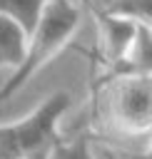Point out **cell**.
I'll use <instances>...</instances> for the list:
<instances>
[{
    "label": "cell",
    "instance_id": "8992f818",
    "mask_svg": "<svg viewBox=\"0 0 152 159\" xmlns=\"http://www.w3.org/2000/svg\"><path fill=\"white\" fill-rule=\"evenodd\" d=\"M45 2L47 0H0V15L10 17L25 35H30L45 10Z\"/></svg>",
    "mask_w": 152,
    "mask_h": 159
},
{
    "label": "cell",
    "instance_id": "7a4b0ae2",
    "mask_svg": "<svg viewBox=\"0 0 152 159\" xmlns=\"http://www.w3.org/2000/svg\"><path fill=\"white\" fill-rule=\"evenodd\" d=\"M67 92H52L27 117L12 124H0V159H45L52 142L60 137L57 124L70 109Z\"/></svg>",
    "mask_w": 152,
    "mask_h": 159
},
{
    "label": "cell",
    "instance_id": "9c48e42d",
    "mask_svg": "<svg viewBox=\"0 0 152 159\" xmlns=\"http://www.w3.org/2000/svg\"><path fill=\"white\" fill-rule=\"evenodd\" d=\"M100 157H102V159H117V154H112V149H102Z\"/></svg>",
    "mask_w": 152,
    "mask_h": 159
},
{
    "label": "cell",
    "instance_id": "277c9868",
    "mask_svg": "<svg viewBox=\"0 0 152 159\" xmlns=\"http://www.w3.org/2000/svg\"><path fill=\"white\" fill-rule=\"evenodd\" d=\"M97 17V25H100V45H102V60L105 65L112 67V72L120 70L122 60H125V52L135 37V30L140 22H132V20H125V17H117V15H110L105 12L102 7L95 12Z\"/></svg>",
    "mask_w": 152,
    "mask_h": 159
},
{
    "label": "cell",
    "instance_id": "5b68a950",
    "mask_svg": "<svg viewBox=\"0 0 152 159\" xmlns=\"http://www.w3.org/2000/svg\"><path fill=\"white\" fill-rule=\"evenodd\" d=\"M27 35L10 17L0 15V70H15L25 55Z\"/></svg>",
    "mask_w": 152,
    "mask_h": 159
},
{
    "label": "cell",
    "instance_id": "6da1fadb",
    "mask_svg": "<svg viewBox=\"0 0 152 159\" xmlns=\"http://www.w3.org/2000/svg\"><path fill=\"white\" fill-rule=\"evenodd\" d=\"M80 27V7L75 0H47L45 10L25 40V55L12 70L7 82L0 87V104L25 87L50 60H55L75 37Z\"/></svg>",
    "mask_w": 152,
    "mask_h": 159
},
{
    "label": "cell",
    "instance_id": "ba28073f",
    "mask_svg": "<svg viewBox=\"0 0 152 159\" xmlns=\"http://www.w3.org/2000/svg\"><path fill=\"white\" fill-rule=\"evenodd\" d=\"M45 159H95V154L90 152L87 137H75L70 142H65L62 137H57L52 142L50 152L45 154Z\"/></svg>",
    "mask_w": 152,
    "mask_h": 159
},
{
    "label": "cell",
    "instance_id": "52a82bcc",
    "mask_svg": "<svg viewBox=\"0 0 152 159\" xmlns=\"http://www.w3.org/2000/svg\"><path fill=\"white\" fill-rule=\"evenodd\" d=\"M150 5L152 0H107L105 5H100L105 12L140 22V25H150Z\"/></svg>",
    "mask_w": 152,
    "mask_h": 159
},
{
    "label": "cell",
    "instance_id": "30bf717a",
    "mask_svg": "<svg viewBox=\"0 0 152 159\" xmlns=\"http://www.w3.org/2000/svg\"><path fill=\"white\" fill-rule=\"evenodd\" d=\"M105 2H107V0H97V5H105Z\"/></svg>",
    "mask_w": 152,
    "mask_h": 159
},
{
    "label": "cell",
    "instance_id": "3957f363",
    "mask_svg": "<svg viewBox=\"0 0 152 159\" xmlns=\"http://www.w3.org/2000/svg\"><path fill=\"white\" fill-rule=\"evenodd\" d=\"M107 122L127 137H147L152 124L150 72H117L105 89Z\"/></svg>",
    "mask_w": 152,
    "mask_h": 159
}]
</instances>
